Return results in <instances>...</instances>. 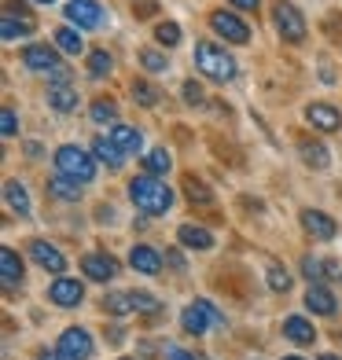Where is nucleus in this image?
<instances>
[{"label": "nucleus", "instance_id": "1", "mask_svg": "<svg viewBox=\"0 0 342 360\" xmlns=\"http://www.w3.org/2000/svg\"><path fill=\"white\" fill-rule=\"evenodd\" d=\"M129 199H133V206L140 210V214L162 217V214H170V206H173V191L166 188V180H162V176L144 173V176L129 180Z\"/></svg>", "mask_w": 342, "mask_h": 360}, {"label": "nucleus", "instance_id": "2", "mask_svg": "<svg viewBox=\"0 0 342 360\" xmlns=\"http://www.w3.org/2000/svg\"><path fill=\"white\" fill-rule=\"evenodd\" d=\"M56 173L77 180V184H92L96 180V155L81 151V147H74V143H63L56 151Z\"/></svg>", "mask_w": 342, "mask_h": 360}, {"label": "nucleus", "instance_id": "3", "mask_svg": "<svg viewBox=\"0 0 342 360\" xmlns=\"http://www.w3.org/2000/svg\"><path fill=\"white\" fill-rule=\"evenodd\" d=\"M195 67H199L206 77H214V81H232L236 77V59L228 56L224 48L210 44V41L195 44Z\"/></svg>", "mask_w": 342, "mask_h": 360}, {"label": "nucleus", "instance_id": "4", "mask_svg": "<svg viewBox=\"0 0 342 360\" xmlns=\"http://www.w3.org/2000/svg\"><path fill=\"white\" fill-rule=\"evenodd\" d=\"M103 309L110 316H125V313H158L162 302L151 298V294H144V290H114L103 298Z\"/></svg>", "mask_w": 342, "mask_h": 360}, {"label": "nucleus", "instance_id": "5", "mask_svg": "<svg viewBox=\"0 0 342 360\" xmlns=\"http://www.w3.org/2000/svg\"><path fill=\"white\" fill-rule=\"evenodd\" d=\"M23 63L34 74H44V77H56V81H67L70 74H67V67L59 63V56L52 52L48 44H30L26 52H23Z\"/></svg>", "mask_w": 342, "mask_h": 360}, {"label": "nucleus", "instance_id": "6", "mask_svg": "<svg viewBox=\"0 0 342 360\" xmlns=\"http://www.w3.org/2000/svg\"><path fill=\"white\" fill-rule=\"evenodd\" d=\"M272 22H276V30H280L284 41H291V44L305 41V19H302V11L291 4V0H280V4L272 8Z\"/></svg>", "mask_w": 342, "mask_h": 360}, {"label": "nucleus", "instance_id": "7", "mask_svg": "<svg viewBox=\"0 0 342 360\" xmlns=\"http://www.w3.org/2000/svg\"><path fill=\"white\" fill-rule=\"evenodd\" d=\"M181 323H184V331H188V335H206L210 327H221L224 320H221V313H217L214 305L199 298V302H191L184 313H181Z\"/></svg>", "mask_w": 342, "mask_h": 360}, {"label": "nucleus", "instance_id": "8", "mask_svg": "<svg viewBox=\"0 0 342 360\" xmlns=\"http://www.w3.org/2000/svg\"><path fill=\"white\" fill-rule=\"evenodd\" d=\"M67 19L81 30H103L107 22V11L96 4V0H70L67 4Z\"/></svg>", "mask_w": 342, "mask_h": 360}, {"label": "nucleus", "instance_id": "9", "mask_svg": "<svg viewBox=\"0 0 342 360\" xmlns=\"http://www.w3.org/2000/svg\"><path fill=\"white\" fill-rule=\"evenodd\" d=\"M56 349L63 356H70V360H89L92 356V335L85 331V327H67V331L59 335Z\"/></svg>", "mask_w": 342, "mask_h": 360}, {"label": "nucleus", "instance_id": "10", "mask_svg": "<svg viewBox=\"0 0 342 360\" xmlns=\"http://www.w3.org/2000/svg\"><path fill=\"white\" fill-rule=\"evenodd\" d=\"M210 26H214L228 44H247L251 41V26L243 22L239 15H232V11H214L210 15Z\"/></svg>", "mask_w": 342, "mask_h": 360}, {"label": "nucleus", "instance_id": "11", "mask_svg": "<svg viewBox=\"0 0 342 360\" xmlns=\"http://www.w3.org/2000/svg\"><path fill=\"white\" fill-rule=\"evenodd\" d=\"M30 257H34L41 269L56 272V276L67 272V257H63V250L52 247V243H44V239H34V243H30Z\"/></svg>", "mask_w": 342, "mask_h": 360}, {"label": "nucleus", "instance_id": "12", "mask_svg": "<svg viewBox=\"0 0 342 360\" xmlns=\"http://www.w3.org/2000/svg\"><path fill=\"white\" fill-rule=\"evenodd\" d=\"M48 298H52L56 305H63V309H74V305H81V298H85V287H81L77 280L59 276V280L48 287Z\"/></svg>", "mask_w": 342, "mask_h": 360}, {"label": "nucleus", "instance_id": "13", "mask_svg": "<svg viewBox=\"0 0 342 360\" xmlns=\"http://www.w3.org/2000/svg\"><path fill=\"white\" fill-rule=\"evenodd\" d=\"M81 269H85V276H89V280H96V283H110L114 276H118V265H114L110 254H89V257H81Z\"/></svg>", "mask_w": 342, "mask_h": 360}, {"label": "nucleus", "instance_id": "14", "mask_svg": "<svg viewBox=\"0 0 342 360\" xmlns=\"http://www.w3.org/2000/svg\"><path fill=\"white\" fill-rule=\"evenodd\" d=\"M305 122L313 129H324V133H335V129H342V114L331 103H309L305 107Z\"/></svg>", "mask_w": 342, "mask_h": 360}, {"label": "nucleus", "instance_id": "15", "mask_svg": "<svg viewBox=\"0 0 342 360\" xmlns=\"http://www.w3.org/2000/svg\"><path fill=\"white\" fill-rule=\"evenodd\" d=\"M305 309L309 313H317V316H335V294L324 287V283H309V290H305Z\"/></svg>", "mask_w": 342, "mask_h": 360}, {"label": "nucleus", "instance_id": "16", "mask_svg": "<svg viewBox=\"0 0 342 360\" xmlns=\"http://www.w3.org/2000/svg\"><path fill=\"white\" fill-rule=\"evenodd\" d=\"M48 107H52L56 114L77 110V89L67 85V81H56V85H48Z\"/></svg>", "mask_w": 342, "mask_h": 360}, {"label": "nucleus", "instance_id": "17", "mask_svg": "<svg viewBox=\"0 0 342 360\" xmlns=\"http://www.w3.org/2000/svg\"><path fill=\"white\" fill-rule=\"evenodd\" d=\"M302 228L317 239H335V232H338V224L328 214H320V210H302Z\"/></svg>", "mask_w": 342, "mask_h": 360}, {"label": "nucleus", "instance_id": "18", "mask_svg": "<svg viewBox=\"0 0 342 360\" xmlns=\"http://www.w3.org/2000/svg\"><path fill=\"white\" fill-rule=\"evenodd\" d=\"M0 280H4V290L11 294L15 287L23 283V257L15 254V250H0Z\"/></svg>", "mask_w": 342, "mask_h": 360}, {"label": "nucleus", "instance_id": "19", "mask_svg": "<svg viewBox=\"0 0 342 360\" xmlns=\"http://www.w3.org/2000/svg\"><path fill=\"white\" fill-rule=\"evenodd\" d=\"M129 265H133L137 272H144V276H158L162 272V254L155 247H133L129 250Z\"/></svg>", "mask_w": 342, "mask_h": 360}, {"label": "nucleus", "instance_id": "20", "mask_svg": "<svg viewBox=\"0 0 342 360\" xmlns=\"http://www.w3.org/2000/svg\"><path fill=\"white\" fill-rule=\"evenodd\" d=\"M81 188H85V184H77V180L63 176V173H56L52 180H48V195L59 199V202H77L81 199Z\"/></svg>", "mask_w": 342, "mask_h": 360}, {"label": "nucleus", "instance_id": "21", "mask_svg": "<svg viewBox=\"0 0 342 360\" xmlns=\"http://www.w3.org/2000/svg\"><path fill=\"white\" fill-rule=\"evenodd\" d=\"M177 239H181L184 247H191V250H210L214 247V236H210L203 224H181L177 228Z\"/></svg>", "mask_w": 342, "mask_h": 360}, {"label": "nucleus", "instance_id": "22", "mask_svg": "<svg viewBox=\"0 0 342 360\" xmlns=\"http://www.w3.org/2000/svg\"><path fill=\"white\" fill-rule=\"evenodd\" d=\"M284 335H287L291 342H298V346H313V342H317L313 323L302 320V316H287V320H284Z\"/></svg>", "mask_w": 342, "mask_h": 360}, {"label": "nucleus", "instance_id": "23", "mask_svg": "<svg viewBox=\"0 0 342 360\" xmlns=\"http://www.w3.org/2000/svg\"><path fill=\"white\" fill-rule=\"evenodd\" d=\"M92 155L100 158V162H107L110 169H122V162H125V151L118 143H114L110 136H100V140H92Z\"/></svg>", "mask_w": 342, "mask_h": 360}, {"label": "nucleus", "instance_id": "24", "mask_svg": "<svg viewBox=\"0 0 342 360\" xmlns=\"http://www.w3.org/2000/svg\"><path fill=\"white\" fill-rule=\"evenodd\" d=\"M298 151H302V162H305V166H313V169H328V166H331L328 147L317 143V140H302V143H298Z\"/></svg>", "mask_w": 342, "mask_h": 360}, {"label": "nucleus", "instance_id": "25", "mask_svg": "<svg viewBox=\"0 0 342 360\" xmlns=\"http://www.w3.org/2000/svg\"><path fill=\"white\" fill-rule=\"evenodd\" d=\"M110 140L118 143L125 155H140V147H144V136L137 133L133 125H114V129H110Z\"/></svg>", "mask_w": 342, "mask_h": 360}, {"label": "nucleus", "instance_id": "26", "mask_svg": "<svg viewBox=\"0 0 342 360\" xmlns=\"http://www.w3.org/2000/svg\"><path fill=\"white\" fill-rule=\"evenodd\" d=\"M30 30H34V22H30L26 15H15V11H4V19H0V34H4V41H15V37H26Z\"/></svg>", "mask_w": 342, "mask_h": 360}, {"label": "nucleus", "instance_id": "27", "mask_svg": "<svg viewBox=\"0 0 342 360\" xmlns=\"http://www.w3.org/2000/svg\"><path fill=\"white\" fill-rule=\"evenodd\" d=\"M4 202H8L19 217L30 214V195H26V188L19 184V180H8V184H4Z\"/></svg>", "mask_w": 342, "mask_h": 360}, {"label": "nucleus", "instance_id": "28", "mask_svg": "<svg viewBox=\"0 0 342 360\" xmlns=\"http://www.w3.org/2000/svg\"><path fill=\"white\" fill-rule=\"evenodd\" d=\"M56 44H59L67 56H81V52H85V41H81V34H77L74 26H59V30H56Z\"/></svg>", "mask_w": 342, "mask_h": 360}, {"label": "nucleus", "instance_id": "29", "mask_svg": "<svg viewBox=\"0 0 342 360\" xmlns=\"http://www.w3.org/2000/svg\"><path fill=\"white\" fill-rule=\"evenodd\" d=\"M184 195L191 202H199V206H210L214 202V191H210L203 180H195V176H184Z\"/></svg>", "mask_w": 342, "mask_h": 360}, {"label": "nucleus", "instance_id": "30", "mask_svg": "<svg viewBox=\"0 0 342 360\" xmlns=\"http://www.w3.org/2000/svg\"><path fill=\"white\" fill-rule=\"evenodd\" d=\"M133 100H137L140 107H155V103L162 100V92L151 85V81H133Z\"/></svg>", "mask_w": 342, "mask_h": 360}, {"label": "nucleus", "instance_id": "31", "mask_svg": "<svg viewBox=\"0 0 342 360\" xmlns=\"http://www.w3.org/2000/svg\"><path fill=\"white\" fill-rule=\"evenodd\" d=\"M114 70V59L103 52V48H96V52H89V74L92 77H107Z\"/></svg>", "mask_w": 342, "mask_h": 360}, {"label": "nucleus", "instance_id": "32", "mask_svg": "<svg viewBox=\"0 0 342 360\" xmlns=\"http://www.w3.org/2000/svg\"><path fill=\"white\" fill-rule=\"evenodd\" d=\"M89 118H92L96 125H103V122H114V118H118V103H114V100H96V103H92V114H89Z\"/></svg>", "mask_w": 342, "mask_h": 360}, {"label": "nucleus", "instance_id": "33", "mask_svg": "<svg viewBox=\"0 0 342 360\" xmlns=\"http://www.w3.org/2000/svg\"><path fill=\"white\" fill-rule=\"evenodd\" d=\"M144 162H148V173H170V166H173V158H170V151H166V147H155V151L148 155V158H144Z\"/></svg>", "mask_w": 342, "mask_h": 360}, {"label": "nucleus", "instance_id": "34", "mask_svg": "<svg viewBox=\"0 0 342 360\" xmlns=\"http://www.w3.org/2000/svg\"><path fill=\"white\" fill-rule=\"evenodd\" d=\"M302 272H305L309 283H320L324 276H328V261H320V257H302Z\"/></svg>", "mask_w": 342, "mask_h": 360}, {"label": "nucleus", "instance_id": "35", "mask_svg": "<svg viewBox=\"0 0 342 360\" xmlns=\"http://www.w3.org/2000/svg\"><path fill=\"white\" fill-rule=\"evenodd\" d=\"M140 63H144V67H148L151 74H162V70L170 67V59L162 56V52H155V48H144V52H140Z\"/></svg>", "mask_w": 342, "mask_h": 360}, {"label": "nucleus", "instance_id": "36", "mask_svg": "<svg viewBox=\"0 0 342 360\" xmlns=\"http://www.w3.org/2000/svg\"><path fill=\"white\" fill-rule=\"evenodd\" d=\"M155 41H158V44H166V48L181 44V30H177V22H162V26H155Z\"/></svg>", "mask_w": 342, "mask_h": 360}, {"label": "nucleus", "instance_id": "37", "mask_svg": "<svg viewBox=\"0 0 342 360\" xmlns=\"http://www.w3.org/2000/svg\"><path fill=\"white\" fill-rule=\"evenodd\" d=\"M269 287L284 294V290L291 287V276H287V269H280V265H269Z\"/></svg>", "mask_w": 342, "mask_h": 360}, {"label": "nucleus", "instance_id": "38", "mask_svg": "<svg viewBox=\"0 0 342 360\" xmlns=\"http://www.w3.org/2000/svg\"><path fill=\"white\" fill-rule=\"evenodd\" d=\"M0 129H4V136H15V133H19V118H15L11 107L0 110Z\"/></svg>", "mask_w": 342, "mask_h": 360}, {"label": "nucleus", "instance_id": "39", "mask_svg": "<svg viewBox=\"0 0 342 360\" xmlns=\"http://www.w3.org/2000/svg\"><path fill=\"white\" fill-rule=\"evenodd\" d=\"M184 100L188 103H203V89L195 85V81H184Z\"/></svg>", "mask_w": 342, "mask_h": 360}, {"label": "nucleus", "instance_id": "40", "mask_svg": "<svg viewBox=\"0 0 342 360\" xmlns=\"http://www.w3.org/2000/svg\"><path fill=\"white\" fill-rule=\"evenodd\" d=\"M166 360H195L188 349H181V346H166Z\"/></svg>", "mask_w": 342, "mask_h": 360}, {"label": "nucleus", "instance_id": "41", "mask_svg": "<svg viewBox=\"0 0 342 360\" xmlns=\"http://www.w3.org/2000/svg\"><path fill=\"white\" fill-rule=\"evenodd\" d=\"M133 11L137 15H151L155 11V0H133Z\"/></svg>", "mask_w": 342, "mask_h": 360}, {"label": "nucleus", "instance_id": "42", "mask_svg": "<svg viewBox=\"0 0 342 360\" xmlns=\"http://www.w3.org/2000/svg\"><path fill=\"white\" fill-rule=\"evenodd\" d=\"M228 4H236V8H243V11H258V4H262V0H228Z\"/></svg>", "mask_w": 342, "mask_h": 360}, {"label": "nucleus", "instance_id": "43", "mask_svg": "<svg viewBox=\"0 0 342 360\" xmlns=\"http://www.w3.org/2000/svg\"><path fill=\"white\" fill-rule=\"evenodd\" d=\"M41 360H70V356H63L59 349H52V353H48V349H44V353H41Z\"/></svg>", "mask_w": 342, "mask_h": 360}, {"label": "nucleus", "instance_id": "44", "mask_svg": "<svg viewBox=\"0 0 342 360\" xmlns=\"http://www.w3.org/2000/svg\"><path fill=\"white\" fill-rule=\"evenodd\" d=\"M320 360H342V356H335V353H324Z\"/></svg>", "mask_w": 342, "mask_h": 360}, {"label": "nucleus", "instance_id": "45", "mask_svg": "<svg viewBox=\"0 0 342 360\" xmlns=\"http://www.w3.org/2000/svg\"><path fill=\"white\" fill-rule=\"evenodd\" d=\"M34 4H56V0H34Z\"/></svg>", "mask_w": 342, "mask_h": 360}, {"label": "nucleus", "instance_id": "46", "mask_svg": "<svg viewBox=\"0 0 342 360\" xmlns=\"http://www.w3.org/2000/svg\"><path fill=\"white\" fill-rule=\"evenodd\" d=\"M284 360H302V356H284Z\"/></svg>", "mask_w": 342, "mask_h": 360}]
</instances>
